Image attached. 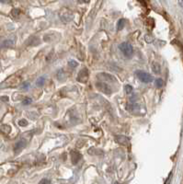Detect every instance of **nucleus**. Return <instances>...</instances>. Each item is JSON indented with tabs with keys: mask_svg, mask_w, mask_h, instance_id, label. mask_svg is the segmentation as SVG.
Here are the masks:
<instances>
[{
	"mask_svg": "<svg viewBox=\"0 0 183 184\" xmlns=\"http://www.w3.org/2000/svg\"><path fill=\"white\" fill-rule=\"evenodd\" d=\"M21 78L19 76H11L7 78V80H5L1 85H0V87H14L16 86H18L20 83Z\"/></svg>",
	"mask_w": 183,
	"mask_h": 184,
	"instance_id": "1",
	"label": "nucleus"
},
{
	"mask_svg": "<svg viewBox=\"0 0 183 184\" xmlns=\"http://www.w3.org/2000/svg\"><path fill=\"white\" fill-rule=\"evenodd\" d=\"M119 49L127 57H131L133 54V48L129 42H121L119 44Z\"/></svg>",
	"mask_w": 183,
	"mask_h": 184,
	"instance_id": "2",
	"label": "nucleus"
},
{
	"mask_svg": "<svg viewBox=\"0 0 183 184\" xmlns=\"http://www.w3.org/2000/svg\"><path fill=\"white\" fill-rule=\"evenodd\" d=\"M135 75L137 76V77L140 79L143 83H151L154 81V77L150 74H148L146 72L143 71H140V70H137L135 72Z\"/></svg>",
	"mask_w": 183,
	"mask_h": 184,
	"instance_id": "3",
	"label": "nucleus"
},
{
	"mask_svg": "<svg viewBox=\"0 0 183 184\" xmlns=\"http://www.w3.org/2000/svg\"><path fill=\"white\" fill-rule=\"evenodd\" d=\"M96 87H97L98 89H99L101 92H103L104 94L111 95L112 93V89H111V87L108 84H106L105 82H97L96 83Z\"/></svg>",
	"mask_w": 183,
	"mask_h": 184,
	"instance_id": "4",
	"label": "nucleus"
},
{
	"mask_svg": "<svg viewBox=\"0 0 183 184\" xmlns=\"http://www.w3.org/2000/svg\"><path fill=\"white\" fill-rule=\"evenodd\" d=\"M77 81H79L81 83H86L88 79V71L86 68H84V69H81L79 73H78L77 75V77H76Z\"/></svg>",
	"mask_w": 183,
	"mask_h": 184,
	"instance_id": "5",
	"label": "nucleus"
},
{
	"mask_svg": "<svg viewBox=\"0 0 183 184\" xmlns=\"http://www.w3.org/2000/svg\"><path fill=\"white\" fill-rule=\"evenodd\" d=\"M26 144H27V142L25 141L24 139H21L19 140V141H18L16 144H15V146H14V151L16 153H18L19 151H21L23 149V148L26 146Z\"/></svg>",
	"mask_w": 183,
	"mask_h": 184,
	"instance_id": "6",
	"label": "nucleus"
},
{
	"mask_svg": "<svg viewBox=\"0 0 183 184\" xmlns=\"http://www.w3.org/2000/svg\"><path fill=\"white\" fill-rule=\"evenodd\" d=\"M98 77L99 78V79L104 80V81H115L114 77H112L111 75H109V74H106V73L99 74Z\"/></svg>",
	"mask_w": 183,
	"mask_h": 184,
	"instance_id": "7",
	"label": "nucleus"
},
{
	"mask_svg": "<svg viewBox=\"0 0 183 184\" xmlns=\"http://www.w3.org/2000/svg\"><path fill=\"white\" fill-rule=\"evenodd\" d=\"M71 157H72V162H73V164H77L78 162H79V160L82 158V155L80 154V153H78L76 151H72L71 153Z\"/></svg>",
	"mask_w": 183,
	"mask_h": 184,
	"instance_id": "8",
	"label": "nucleus"
},
{
	"mask_svg": "<svg viewBox=\"0 0 183 184\" xmlns=\"http://www.w3.org/2000/svg\"><path fill=\"white\" fill-rule=\"evenodd\" d=\"M15 44V38L13 39H9V40H6L4 41L3 43L1 44L2 48H8V47H13Z\"/></svg>",
	"mask_w": 183,
	"mask_h": 184,
	"instance_id": "9",
	"label": "nucleus"
},
{
	"mask_svg": "<svg viewBox=\"0 0 183 184\" xmlns=\"http://www.w3.org/2000/svg\"><path fill=\"white\" fill-rule=\"evenodd\" d=\"M116 140L118 141L120 144H128V141H129V139L126 137V136H123V135H119V136H116Z\"/></svg>",
	"mask_w": 183,
	"mask_h": 184,
	"instance_id": "10",
	"label": "nucleus"
},
{
	"mask_svg": "<svg viewBox=\"0 0 183 184\" xmlns=\"http://www.w3.org/2000/svg\"><path fill=\"white\" fill-rule=\"evenodd\" d=\"M0 131H1L2 133L7 134L10 133L11 127L9 125H7V124H3V125H1V127H0Z\"/></svg>",
	"mask_w": 183,
	"mask_h": 184,
	"instance_id": "11",
	"label": "nucleus"
},
{
	"mask_svg": "<svg viewBox=\"0 0 183 184\" xmlns=\"http://www.w3.org/2000/svg\"><path fill=\"white\" fill-rule=\"evenodd\" d=\"M45 84V77H40L36 81V85L38 87H42Z\"/></svg>",
	"mask_w": 183,
	"mask_h": 184,
	"instance_id": "12",
	"label": "nucleus"
},
{
	"mask_svg": "<svg viewBox=\"0 0 183 184\" xmlns=\"http://www.w3.org/2000/svg\"><path fill=\"white\" fill-rule=\"evenodd\" d=\"M124 25H125V19H121L118 21V24H117V29H118V30H123L124 28Z\"/></svg>",
	"mask_w": 183,
	"mask_h": 184,
	"instance_id": "13",
	"label": "nucleus"
},
{
	"mask_svg": "<svg viewBox=\"0 0 183 184\" xmlns=\"http://www.w3.org/2000/svg\"><path fill=\"white\" fill-rule=\"evenodd\" d=\"M152 69L153 71L156 74H159L160 73V65L158 63H154L153 64V66H152Z\"/></svg>",
	"mask_w": 183,
	"mask_h": 184,
	"instance_id": "14",
	"label": "nucleus"
},
{
	"mask_svg": "<svg viewBox=\"0 0 183 184\" xmlns=\"http://www.w3.org/2000/svg\"><path fill=\"white\" fill-rule=\"evenodd\" d=\"M29 87H30L29 82V81H24V82L22 83V85H21V89H23V90H28Z\"/></svg>",
	"mask_w": 183,
	"mask_h": 184,
	"instance_id": "15",
	"label": "nucleus"
},
{
	"mask_svg": "<svg viewBox=\"0 0 183 184\" xmlns=\"http://www.w3.org/2000/svg\"><path fill=\"white\" fill-rule=\"evenodd\" d=\"M124 90L126 92V94H131L133 92V87L131 86V85H125L124 87Z\"/></svg>",
	"mask_w": 183,
	"mask_h": 184,
	"instance_id": "16",
	"label": "nucleus"
},
{
	"mask_svg": "<svg viewBox=\"0 0 183 184\" xmlns=\"http://www.w3.org/2000/svg\"><path fill=\"white\" fill-rule=\"evenodd\" d=\"M156 86L158 87H161L164 86V81L162 78H158V79H156Z\"/></svg>",
	"mask_w": 183,
	"mask_h": 184,
	"instance_id": "17",
	"label": "nucleus"
},
{
	"mask_svg": "<svg viewBox=\"0 0 183 184\" xmlns=\"http://www.w3.org/2000/svg\"><path fill=\"white\" fill-rule=\"evenodd\" d=\"M68 64L70 65L71 67H73V68H76V67L78 66V63L76 62V61H75V60H70L68 62Z\"/></svg>",
	"mask_w": 183,
	"mask_h": 184,
	"instance_id": "18",
	"label": "nucleus"
},
{
	"mask_svg": "<svg viewBox=\"0 0 183 184\" xmlns=\"http://www.w3.org/2000/svg\"><path fill=\"white\" fill-rule=\"evenodd\" d=\"M32 102V99L30 98H25L23 99V101H22L23 105H26V106H27V105H29Z\"/></svg>",
	"mask_w": 183,
	"mask_h": 184,
	"instance_id": "19",
	"label": "nucleus"
},
{
	"mask_svg": "<svg viewBox=\"0 0 183 184\" xmlns=\"http://www.w3.org/2000/svg\"><path fill=\"white\" fill-rule=\"evenodd\" d=\"M19 126H27L28 125V121L25 120V119H22L19 121Z\"/></svg>",
	"mask_w": 183,
	"mask_h": 184,
	"instance_id": "20",
	"label": "nucleus"
},
{
	"mask_svg": "<svg viewBox=\"0 0 183 184\" xmlns=\"http://www.w3.org/2000/svg\"><path fill=\"white\" fill-rule=\"evenodd\" d=\"M39 184H51V181L48 179H42V181L39 182Z\"/></svg>",
	"mask_w": 183,
	"mask_h": 184,
	"instance_id": "21",
	"label": "nucleus"
},
{
	"mask_svg": "<svg viewBox=\"0 0 183 184\" xmlns=\"http://www.w3.org/2000/svg\"><path fill=\"white\" fill-rule=\"evenodd\" d=\"M127 108H128V109H139V106L136 104H133V105H128Z\"/></svg>",
	"mask_w": 183,
	"mask_h": 184,
	"instance_id": "22",
	"label": "nucleus"
},
{
	"mask_svg": "<svg viewBox=\"0 0 183 184\" xmlns=\"http://www.w3.org/2000/svg\"><path fill=\"white\" fill-rule=\"evenodd\" d=\"M19 9H14L12 11V15L14 16V17H17V16H19Z\"/></svg>",
	"mask_w": 183,
	"mask_h": 184,
	"instance_id": "23",
	"label": "nucleus"
},
{
	"mask_svg": "<svg viewBox=\"0 0 183 184\" xmlns=\"http://www.w3.org/2000/svg\"><path fill=\"white\" fill-rule=\"evenodd\" d=\"M1 99L4 100V102H7V101H8V98H7V97H2Z\"/></svg>",
	"mask_w": 183,
	"mask_h": 184,
	"instance_id": "24",
	"label": "nucleus"
},
{
	"mask_svg": "<svg viewBox=\"0 0 183 184\" xmlns=\"http://www.w3.org/2000/svg\"><path fill=\"white\" fill-rule=\"evenodd\" d=\"M7 1V3H10V0H1V2H5Z\"/></svg>",
	"mask_w": 183,
	"mask_h": 184,
	"instance_id": "25",
	"label": "nucleus"
},
{
	"mask_svg": "<svg viewBox=\"0 0 183 184\" xmlns=\"http://www.w3.org/2000/svg\"><path fill=\"white\" fill-rule=\"evenodd\" d=\"M113 184H119V183H118V182H117V181H115V182H114V183H113Z\"/></svg>",
	"mask_w": 183,
	"mask_h": 184,
	"instance_id": "26",
	"label": "nucleus"
}]
</instances>
